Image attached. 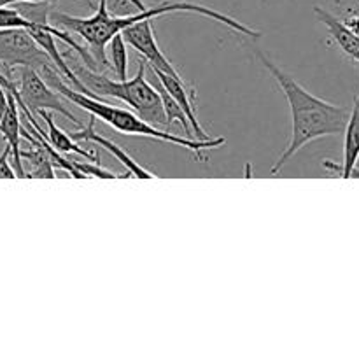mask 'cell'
<instances>
[{"instance_id":"6","label":"cell","mask_w":359,"mask_h":359,"mask_svg":"<svg viewBox=\"0 0 359 359\" xmlns=\"http://www.w3.org/2000/svg\"><path fill=\"white\" fill-rule=\"evenodd\" d=\"M16 86L21 102L32 114L41 111L58 112L63 118H69L74 125H79V119L67 109L62 98L58 97V91L53 90L37 70L30 67H20V79L16 81Z\"/></svg>"},{"instance_id":"3","label":"cell","mask_w":359,"mask_h":359,"mask_svg":"<svg viewBox=\"0 0 359 359\" xmlns=\"http://www.w3.org/2000/svg\"><path fill=\"white\" fill-rule=\"evenodd\" d=\"M41 76L42 79L53 88V90H56L58 93H63V97H65L67 100L76 104L77 107L84 109L86 112H90L91 116H95V119H102L104 123H107L109 126H112V128L119 133L147 137V139L160 140V142L175 144V146L184 147V149H189L193 151V153H196V158H200V160L203 158L202 151L214 149V147H219L226 142L223 137L198 140V139H188V137L174 135V133L170 132H163V130L156 128V126L144 121V119L140 118L139 114H135L133 111H128V109H123V107H116V105L107 104V102L100 100V98L90 97V95H84L81 93V91L70 88L56 67H49V69H46Z\"/></svg>"},{"instance_id":"24","label":"cell","mask_w":359,"mask_h":359,"mask_svg":"<svg viewBox=\"0 0 359 359\" xmlns=\"http://www.w3.org/2000/svg\"><path fill=\"white\" fill-rule=\"evenodd\" d=\"M351 177H358L359 179V168L358 167H354L353 170H351ZM349 177V179H351Z\"/></svg>"},{"instance_id":"23","label":"cell","mask_w":359,"mask_h":359,"mask_svg":"<svg viewBox=\"0 0 359 359\" xmlns=\"http://www.w3.org/2000/svg\"><path fill=\"white\" fill-rule=\"evenodd\" d=\"M126 2L133 4V6L137 7V11H142V9H146V6H144V2H142V0H126Z\"/></svg>"},{"instance_id":"10","label":"cell","mask_w":359,"mask_h":359,"mask_svg":"<svg viewBox=\"0 0 359 359\" xmlns=\"http://www.w3.org/2000/svg\"><path fill=\"white\" fill-rule=\"evenodd\" d=\"M359 160V95L354 98L353 111L349 112V119L344 128V160L342 163H335L332 160H325L323 165L328 170L337 172L340 177L349 179L351 170L358 165Z\"/></svg>"},{"instance_id":"13","label":"cell","mask_w":359,"mask_h":359,"mask_svg":"<svg viewBox=\"0 0 359 359\" xmlns=\"http://www.w3.org/2000/svg\"><path fill=\"white\" fill-rule=\"evenodd\" d=\"M21 137L28 140V142L34 146L32 151H21V161H27L28 163V170L27 172V177L28 179H35V177H42V179H55V165H53L51 158L49 154L46 153L44 147L39 144V140L35 139V135L28 130H25L21 126Z\"/></svg>"},{"instance_id":"11","label":"cell","mask_w":359,"mask_h":359,"mask_svg":"<svg viewBox=\"0 0 359 359\" xmlns=\"http://www.w3.org/2000/svg\"><path fill=\"white\" fill-rule=\"evenodd\" d=\"M18 109H20L18 102L14 100L13 95H9V104H7L4 116L0 118V135L4 137L6 144L11 147V163H13L18 179H21L27 177V174H25L23 161H21V121Z\"/></svg>"},{"instance_id":"15","label":"cell","mask_w":359,"mask_h":359,"mask_svg":"<svg viewBox=\"0 0 359 359\" xmlns=\"http://www.w3.org/2000/svg\"><path fill=\"white\" fill-rule=\"evenodd\" d=\"M153 86L156 88L158 93H160L161 104H163L165 118H167V126H170L172 123L177 121L179 125H181V128L184 130V133H186L184 137L191 139V125H189V121H188V118H186L184 111L179 107V104L174 100V97H172V95L168 93L167 90H165V86L161 84V81L158 79V76L154 72H153Z\"/></svg>"},{"instance_id":"21","label":"cell","mask_w":359,"mask_h":359,"mask_svg":"<svg viewBox=\"0 0 359 359\" xmlns=\"http://www.w3.org/2000/svg\"><path fill=\"white\" fill-rule=\"evenodd\" d=\"M7 104H9V93H7L6 88L0 84V118H2L4 112H6Z\"/></svg>"},{"instance_id":"14","label":"cell","mask_w":359,"mask_h":359,"mask_svg":"<svg viewBox=\"0 0 359 359\" xmlns=\"http://www.w3.org/2000/svg\"><path fill=\"white\" fill-rule=\"evenodd\" d=\"M39 116L42 118V121L48 125V132H46V139L49 140V144H51L53 147H55L56 151H60V153H76L79 154V156L86 158V160H91V161H97V163H100V156L95 153H90V151H86L84 147H81L79 144H77V140H74L72 137H70L69 132H63L62 128H58L55 123V119H53V114L49 111H41L37 112Z\"/></svg>"},{"instance_id":"5","label":"cell","mask_w":359,"mask_h":359,"mask_svg":"<svg viewBox=\"0 0 359 359\" xmlns=\"http://www.w3.org/2000/svg\"><path fill=\"white\" fill-rule=\"evenodd\" d=\"M20 67H30L42 74L55 63L27 28H0V72L14 79L13 70Z\"/></svg>"},{"instance_id":"22","label":"cell","mask_w":359,"mask_h":359,"mask_svg":"<svg viewBox=\"0 0 359 359\" xmlns=\"http://www.w3.org/2000/svg\"><path fill=\"white\" fill-rule=\"evenodd\" d=\"M346 23H347V27H349L351 30L354 32V34H358V35H359V16L351 18V20H347Z\"/></svg>"},{"instance_id":"17","label":"cell","mask_w":359,"mask_h":359,"mask_svg":"<svg viewBox=\"0 0 359 359\" xmlns=\"http://www.w3.org/2000/svg\"><path fill=\"white\" fill-rule=\"evenodd\" d=\"M32 23L13 6L0 7V28H30Z\"/></svg>"},{"instance_id":"8","label":"cell","mask_w":359,"mask_h":359,"mask_svg":"<svg viewBox=\"0 0 359 359\" xmlns=\"http://www.w3.org/2000/svg\"><path fill=\"white\" fill-rule=\"evenodd\" d=\"M69 133L74 140H77V142H79V140H84V142H93V144H98L100 147H104L107 153H111L112 156H114L116 160H118L119 163L126 168L128 175H133V177H139V179H154L156 177L153 172H149V170H146L144 167H140V165L137 163V161L133 160V158L130 156L125 149H121L118 144H114L112 140L105 139L104 135H98V133L95 132V116L90 114V123H88L86 128H81V130H77V132H69Z\"/></svg>"},{"instance_id":"7","label":"cell","mask_w":359,"mask_h":359,"mask_svg":"<svg viewBox=\"0 0 359 359\" xmlns=\"http://www.w3.org/2000/svg\"><path fill=\"white\" fill-rule=\"evenodd\" d=\"M121 35L123 39H125L126 44L132 46L133 49H137L139 55L144 56V60L149 63L151 69L161 70L163 74L182 79L181 74L175 70V67L172 65L170 60L165 56V53L161 51L160 46H158L151 20H142L139 21V23L130 25V27H126L125 30L121 32Z\"/></svg>"},{"instance_id":"19","label":"cell","mask_w":359,"mask_h":359,"mask_svg":"<svg viewBox=\"0 0 359 359\" xmlns=\"http://www.w3.org/2000/svg\"><path fill=\"white\" fill-rule=\"evenodd\" d=\"M0 179H18L16 172L11 165V147L7 144L0 153Z\"/></svg>"},{"instance_id":"12","label":"cell","mask_w":359,"mask_h":359,"mask_svg":"<svg viewBox=\"0 0 359 359\" xmlns=\"http://www.w3.org/2000/svg\"><path fill=\"white\" fill-rule=\"evenodd\" d=\"M316 16L319 18L321 23H325V27L328 28L330 35L333 37V41L339 44V48L346 53L349 58H353L354 62L359 63V35L354 34L349 27H347L346 21H340L339 18L333 16L332 13H328L323 7H314Z\"/></svg>"},{"instance_id":"9","label":"cell","mask_w":359,"mask_h":359,"mask_svg":"<svg viewBox=\"0 0 359 359\" xmlns=\"http://www.w3.org/2000/svg\"><path fill=\"white\" fill-rule=\"evenodd\" d=\"M154 74L158 76V79L161 81V84L165 86V90L174 97V100L177 102L179 107L184 111L186 118H188L189 125H191L193 133L196 135L198 140H207L210 139L205 132H203L202 125H200L198 118H196V111H195V88L191 84L186 83L184 79H177L174 76H168V74H163L161 70L151 69Z\"/></svg>"},{"instance_id":"2","label":"cell","mask_w":359,"mask_h":359,"mask_svg":"<svg viewBox=\"0 0 359 359\" xmlns=\"http://www.w3.org/2000/svg\"><path fill=\"white\" fill-rule=\"evenodd\" d=\"M256 55L280 86L291 112V140L270 170V174L276 175L307 144L323 139V137L344 133L347 119H349V111L342 105H335L312 95L300 83H297L290 74L284 72L276 62L263 55L259 49H256Z\"/></svg>"},{"instance_id":"18","label":"cell","mask_w":359,"mask_h":359,"mask_svg":"<svg viewBox=\"0 0 359 359\" xmlns=\"http://www.w3.org/2000/svg\"><path fill=\"white\" fill-rule=\"evenodd\" d=\"M74 167L84 175V179L88 177H100V179H119L125 177V175H118L111 170H105L100 167V163H84V161H72ZM126 179V177H125Z\"/></svg>"},{"instance_id":"20","label":"cell","mask_w":359,"mask_h":359,"mask_svg":"<svg viewBox=\"0 0 359 359\" xmlns=\"http://www.w3.org/2000/svg\"><path fill=\"white\" fill-rule=\"evenodd\" d=\"M20 2H49V4H55L56 0H0V7H6V6H14V4H20ZM83 2L90 4L93 6L91 0H83Z\"/></svg>"},{"instance_id":"1","label":"cell","mask_w":359,"mask_h":359,"mask_svg":"<svg viewBox=\"0 0 359 359\" xmlns=\"http://www.w3.org/2000/svg\"><path fill=\"white\" fill-rule=\"evenodd\" d=\"M98 7L97 13L90 18H76V16H67L62 13H51L49 14V21L53 25L63 30H70L76 35L84 39L88 44L91 56L95 58L97 65H107V44L116 34H121L126 27L133 23H139L142 20H153V18L163 16V14L172 13H193V14H202V16L216 20L219 23L226 25L231 30L238 32L248 37H262L258 30L245 27L244 23L237 21L235 18L228 16V14L217 13L216 9L210 7H203L200 4L193 2H177V0H161L158 6L146 7L142 11H135L132 14H125V16H114L109 13L107 9V0H97Z\"/></svg>"},{"instance_id":"16","label":"cell","mask_w":359,"mask_h":359,"mask_svg":"<svg viewBox=\"0 0 359 359\" xmlns=\"http://www.w3.org/2000/svg\"><path fill=\"white\" fill-rule=\"evenodd\" d=\"M109 53H111V62L114 67L118 79H126V69H128V53H126V42L121 34H116L109 41Z\"/></svg>"},{"instance_id":"4","label":"cell","mask_w":359,"mask_h":359,"mask_svg":"<svg viewBox=\"0 0 359 359\" xmlns=\"http://www.w3.org/2000/svg\"><path fill=\"white\" fill-rule=\"evenodd\" d=\"M70 69L74 70L81 86H83L81 93L100 98V100H104L105 97L121 100L149 125L156 126V128L158 126H167L160 93L146 77V60H140L139 70L132 79H109V77L98 74L97 70L79 65V63H72Z\"/></svg>"}]
</instances>
